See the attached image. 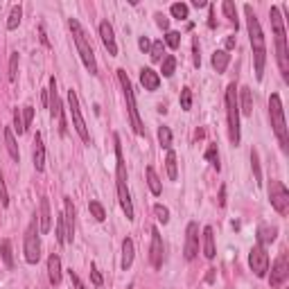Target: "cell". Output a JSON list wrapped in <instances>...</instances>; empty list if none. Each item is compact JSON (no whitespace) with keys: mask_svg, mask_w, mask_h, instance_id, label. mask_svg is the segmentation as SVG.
Listing matches in <instances>:
<instances>
[{"mask_svg":"<svg viewBox=\"0 0 289 289\" xmlns=\"http://www.w3.org/2000/svg\"><path fill=\"white\" fill-rule=\"evenodd\" d=\"M115 142V185H118V199L120 206H122L124 215H127L129 221H133V204H131V195H129V187H127V167H124V158H122V147H120V136L115 133L113 136Z\"/></svg>","mask_w":289,"mask_h":289,"instance_id":"cell-1","label":"cell"},{"mask_svg":"<svg viewBox=\"0 0 289 289\" xmlns=\"http://www.w3.org/2000/svg\"><path fill=\"white\" fill-rule=\"evenodd\" d=\"M271 27L273 36H276V59L280 66L282 77H289V59H287V32H285V21L280 16V9L271 7Z\"/></svg>","mask_w":289,"mask_h":289,"instance_id":"cell-2","label":"cell"},{"mask_svg":"<svg viewBox=\"0 0 289 289\" xmlns=\"http://www.w3.org/2000/svg\"><path fill=\"white\" fill-rule=\"evenodd\" d=\"M68 25H70L72 38H75V45H77V52H79V57H81V61H84L86 70H88L90 75H98V61H95V52H93L90 41L86 38L84 27L79 25V21H77V18H70Z\"/></svg>","mask_w":289,"mask_h":289,"instance_id":"cell-3","label":"cell"},{"mask_svg":"<svg viewBox=\"0 0 289 289\" xmlns=\"http://www.w3.org/2000/svg\"><path fill=\"white\" fill-rule=\"evenodd\" d=\"M269 115H271L273 133H276L282 152H287L289 133H287V122H285V111H282V100H280V95H278V93H271V98H269Z\"/></svg>","mask_w":289,"mask_h":289,"instance_id":"cell-4","label":"cell"},{"mask_svg":"<svg viewBox=\"0 0 289 289\" xmlns=\"http://www.w3.org/2000/svg\"><path fill=\"white\" fill-rule=\"evenodd\" d=\"M118 79H120V86H122V90H124V100H127V109H129V120H131V127H133V131H136L138 136H142L144 127H142L140 115H138V104H136V95H133V86H131V81H129V75L122 68L118 70Z\"/></svg>","mask_w":289,"mask_h":289,"instance_id":"cell-5","label":"cell"},{"mask_svg":"<svg viewBox=\"0 0 289 289\" xmlns=\"http://www.w3.org/2000/svg\"><path fill=\"white\" fill-rule=\"evenodd\" d=\"M235 90H237V86L228 84V88H226V115H228V138L237 147L239 144V107H237Z\"/></svg>","mask_w":289,"mask_h":289,"instance_id":"cell-6","label":"cell"},{"mask_svg":"<svg viewBox=\"0 0 289 289\" xmlns=\"http://www.w3.org/2000/svg\"><path fill=\"white\" fill-rule=\"evenodd\" d=\"M247 12V27H249V38H251V47H253V55H260V52H267V45H264V34H262V27H260V21L255 16L253 7L247 5L244 7Z\"/></svg>","mask_w":289,"mask_h":289,"instance_id":"cell-7","label":"cell"},{"mask_svg":"<svg viewBox=\"0 0 289 289\" xmlns=\"http://www.w3.org/2000/svg\"><path fill=\"white\" fill-rule=\"evenodd\" d=\"M68 109H70V115H72V124H75V131L79 133V138L84 140L86 144L90 142V133L86 129V122H84V115H81V109H79V98H77L75 90H68Z\"/></svg>","mask_w":289,"mask_h":289,"instance_id":"cell-8","label":"cell"},{"mask_svg":"<svg viewBox=\"0 0 289 289\" xmlns=\"http://www.w3.org/2000/svg\"><path fill=\"white\" fill-rule=\"evenodd\" d=\"M269 201H271V208L278 215L289 213V190L280 181H271V185H269Z\"/></svg>","mask_w":289,"mask_h":289,"instance_id":"cell-9","label":"cell"},{"mask_svg":"<svg viewBox=\"0 0 289 289\" xmlns=\"http://www.w3.org/2000/svg\"><path fill=\"white\" fill-rule=\"evenodd\" d=\"M47 100H50V115L52 120L59 122V133L66 136V120H64V109H61V100H59V90H57V79L50 77V88H47Z\"/></svg>","mask_w":289,"mask_h":289,"instance_id":"cell-10","label":"cell"},{"mask_svg":"<svg viewBox=\"0 0 289 289\" xmlns=\"http://www.w3.org/2000/svg\"><path fill=\"white\" fill-rule=\"evenodd\" d=\"M38 228H36V219H32V224L25 230V260L30 264H36L41 258V242H38Z\"/></svg>","mask_w":289,"mask_h":289,"instance_id":"cell-11","label":"cell"},{"mask_svg":"<svg viewBox=\"0 0 289 289\" xmlns=\"http://www.w3.org/2000/svg\"><path fill=\"white\" fill-rule=\"evenodd\" d=\"M249 267H251V271L255 273L258 278H264L269 271V255L264 251L262 244H255L251 249V253H249Z\"/></svg>","mask_w":289,"mask_h":289,"instance_id":"cell-12","label":"cell"},{"mask_svg":"<svg viewBox=\"0 0 289 289\" xmlns=\"http://www.w3.org/2000/svg\"><path fill=\"white\" fill-rule=\"evenodd\" d=\"M289 278V258H287V251H282L278 255V260L273 262L271 267V278H269V285L271 287H280Z\"/></svg>","mask_w":289,"mask_h":289,"instance_id":"cell-13","label":"cell"},{"mask_svg":"<svg viewBox=\"0 0 289 289\" xmlns=\"http://www.w3.org/2000/svg\"><path fill=\"white\" fill-rule=\"evenodd\" d=\"M197 253H199V226L190 221L185 230V260H195Z\"/></svg>","mask_w":289,"mask_h":289,"instance_id":"cell-14","label":"cell"},{"mask_svg":"<svg viewBox=\"0 0 289 289\" xmlns=\"http://www.w3.org/2000/svg\"><path fill=\"white\" fill-rule=\"evenodd\" d=\"M149 260H152L154 269L163 267V239H161V230L152 228V249H149Z\"/></svg>","mask_w":289,"mask_h":289,"instance_id":"cell-15","label":"cell"},{"mask_svg":"<svg viewBox=\"0 0 289 289\" xmlns=\"http://www.w3.org/2000/svg\"><path fill=\"white\" fill-rule=\"evenodd\" d=\"M64 226H66V242H72L75 239V206H72L70 197L64 199Z\"/></svg>","mask_w":289,"mask_h":289,"instance_id":"cell-16","label":"cell"},{"mask_svg":"<svg viewBox=\"0 0 289 289\" xmlns=\"http://www.w3.org/2000/svg\"><path fill=\"white\" fill-rule=\"evenodd\" d=\"M100 36H102V43L104 47L109 50L111 57L118 55V43H115V34H113V27H111V23H100Z\"/></svg>","mask_w":289,"mask_h":289,"instance_id":"cell-17","label":"cell"},{"mask_svg":"<svg viewBox=\"0 0 289 289\" xmlns=\"http://www.w3.org/2000/svg\"><path fill=\"white\" fill-rule=\"evenodd\" d=\"M52 224V213H50V201L43 197L38 204V233H47Z\"/></svg>","mask_w":289,"mask_h":289,"instance_id":"cell-18","label":"cell"},{"mask_svg":"<svg viewBox=\"0 0 289 289\" xmlns=\"http://www.w3.org/2000/svg\"><path fill=\"white\" fill-rule=\"evenodd\" d=\"M34 170L36 172H43L45 170V144H43V136L36 133L34 136Z\"/></svg>","mask_w":289,"mask_h":289,"instance_id":"cell-19","label":"cell"},{"mask_svg":"<svg viewBox=\"0 0 289 289\" xmlns=\"http://www.w3.org/2000/svg\"><path fill=\"white\" fill-rule=\"evenodd\" d=\"M140 84L144 86V90H158V86H161V75H158L156 70L152 68H142L140 70Z\"/></svg>","mask_w":289,"mask_h":289,"instance_id":"cell-20","label":"cell"},{"mask_svg":"<svg viewBox=\"0 0 289 289\" xmlns=\"http://www.w3.org/2000/svg\"><path fill=\"white\" fill-rule=\"evenodd\" d=\"M47 278H50V282L55 287L61 282V260L57 253H52L50 258H47Z\"/></svg>","mask_w":289,"mask_h":289,"instance_id":"cell-21","label":"cell"},{"mask_svg":"<svg viewBox=\"0 0 289 289\" xmlns=\"http://www.w3.org/2000/svg\"><path fill=\"white\" fill-rule=\"evenodd\" d=\"M215 230H213V226H206L204 228V255L208 260H213L215 258Z\"/></svg>","mask_w":289,"mask_h":289,"instance_id":"cell-22","label":"cell"},{"mask_svg":"<svg viewBox=\"0 0 289 289\" xmlns=\"http://www.w3.org/2000/svg\"><path fill=\"white\" fill-rule=\"evenodd\" d=\"M276 235H278V228L276 226H267V224H262L258 228V244H271V242H276Z\"/></svg>","mask_w":289,"mask_h":289,"instance_id":"cell-23","label":"cell"},{"mask_svg":"<svg viewBox=\"0 0 289 289\" xmlns=\"http://www.w3.org/2000/svg\"><path fill=\"white\" fill-rule=\"evenodd\" d=\"M239 104L237 107L242 109V113L244 115H253V93H251V88H249V86H244L242 90H239Z\"/></svg>","mask_w":289,"mask_h":289,"instance_id":"cell-24","label":"cell"},{"mask_svg":"<svg viewBox=\"0 0 289 289\" xmlns=\"http://www.w3.org/2000/svg\"><path fill=\"white\" fill-rule=\"evenodd\" d=\"M133 239L131 237H124V242H122V269L127 271L129 267L133 264Z\"/></svg>","mask_w":289,"mask_h":289,"instance_id":"cell-25","label":"cell"},{"mask_svg":"<svg viewBox=\"0 0 289 289\" xmlns=\"http://www.w3.org/2000/svg\"><path fill=\"white\" fill-rule=\"evenodd\" d=\"M5 147H7V152H9V156H12V161H21V154H18V144L16 140H14V131L12 129H5Z\"/></svg>","mask_w":289,"mask_h":289,"instance_id":"cell-26","label":"cell"},{"mask_svg":"<svg viewBox=\"0 0 289 289\" xmlns=\"http://www.w3.org/2000/svg\"><path fill=\"white\" fill-rule=\"evenodd\" d=\"M228 64H230V55L226 50H217L215 55H213V68L217 72H226Z\"/></svg>","mask_w":289,"mask_h":289,"instance_id":"cell-27","label":"cell"},{"mask_svg":"<svg viewBox=\"0 0 289 289\" xmlns=\"http://www.w3.org/2000/svg\"><path fill=\"white\" fill-rule=\"evenodd\" d=\"M144 176H147V185H149V190H152V195H161L163 192V185H161V179H158V174L154 172V167H147L144 170Z\"/></svg>","mask_w":289,"mask_h":289,"instance_id":"cell-28","label":"cell"},{"mask_svg":"<svg viewBox=\"0 0 289 289\" xmlns=\"http://www.w3.org/2000/svg\"><path fill=\"white\" fill-rule=\"evenodd\" d=\"M0 251H3V262L7 269H14V251H12V242L9 239H3L0 244Z\"/></svg>","mask_w":289,"mask_h":289,"instance_id":"cell-29","label":"cell"},{"mask_svg":"<svg viewBox=\"0 0 289 289\" xmlns=\"http://www.w3.org/2000/svg\"><path fill=\"white\" fill-rule=\"evenodd\" d=\"M21 18H23V9L21 5H14L12 12H9V21H7V30H16L21 25Z\"/></svg>","mask_w":289,"mask_h":289,"instance_id":"cell-30","label":"cell"},{"mask_svg":"<svg viewBox=\"0 0 289 289\" xmlns=\"http://www.w3.org/2000/svg\"><path fill=\"white\" fill-rule=\"evenodd\" d=\"M165 165H167V176H170L172 181H176V176H179V172H176V154L172 152V149H167Z\"/></svg>","mask_w":289,"mask_h":289,"instance_id":"cell-31","label":"cell"},{"mask_svg":"<svg viewBox=\"0 0 289 289\" xmlns=\"http://www.w3.org/2000/svg\"><path fill=\"white\" fill-rule=\"evenodd\" d=\"M163 55H165V43L154 41L152 47H149V57H152V61H163Z\"/></svg>","mask_w":289,"mask_h":289,"instance_id":"cell-32","label":"cell"},{"mask_svg":"<svg viewBox=\"0 0 289 289\" xmlns=\"http://www.w3.org/2000/svg\"><path fill=\"white\" fill-rule=\"evenodd\" d=\"M221 9H224L226 18H228V21L235 25V30H237V9H235V5L230 3V0H224V5H221Z\"/></svg>","mask_w":289,"mask_h":289,"instance_id":"cell-33","label":"cell"},{"mask_svg":"<svg viewBox=\"0 0 289 289\" xmlns=\"http://www.w3.org/2000/svg\"><path fill=\"white\" fill-rule=\"evenodd\" d=\"M187 12H190V9H187L185 3H174V5L170 7V14H172L174 18H179V21H185V18H187Z\"/></svg>","mask_w":289,"mask_h":289,"instance_id":"cell-34","label":"cell"},{"mask_svg":"<svg viewBox=\"0 0 289 289\" xmlns=\"http://www.w3.org/2000/svg\"><path fill=\"white\" fill-rule=\"evenodd\" d=\"M251 167H253V174H255V183L262 185V170H260V156L255 149H251Z\"/></svg>","mask_w":289,"mask_h":289,"instance_id":"cell-35","label":"cell"},{"mask_svg":"<svg viewBox=\"0 0 289 289\" xmlns=\"http://www.w3.org/2000/svg\"><path fill=\"white\" fill-rule=\"evenodd\" d=\"M88 210H90V215H93L98 221H104V219H107V210H104V206L100 204V201H90V204H88Z\"/></svg>","mask_w":289,"mask_h":289,"instance_id":"cell-36","label":"cell"},{"mask_svg":"<svg viewBox=\"0 0 289 289\" xmlns=\"http://www.w3.org/2000/svg\"><path fill=\"white\" fill-rule=\"evenodd\" d=\"M158 142H161L163 149L172 147V131H170V127H161V129H158Z\"/></svg>","mask_w":289,"mask_h":289,"instance_id":"cell-37","label":"cell"},{"mask_svg":"<svg viewBox=\"0 0 289 289\" xmlns=\"http://www.w3.org/2000/svg\"><path fill=\"white\" fill-rule=\"evenodd\" d=\"M174 68H176V59H174V57H165V59H163V77H172V75H174Z\"/></svg>","mask_w":289,"mask_h":289,"instance_id":"cell-38","label":"cell"},{"mask_svg":"<svg viewBox=\"0 0 289 289\" xmlns=\"http://www.w3.org/2000/svg\"><path fill=\"white\" fill-rule=\"evenodd\" d=\"M165 45H170L172 50H176V47L181 45V32H167L165 34Z\"/></svg>","mask_w":289,"mask_h":289,"instance_id":"cell-39","label":"cell"},{"mask_svg":"<svg viewBox=\"0 0 289 289\" xmlns=\"http://www.w3.org/2000/svg\"><path fill=\"white\" fill-rule=\"evenodd\" d=\"M154 215H156V219L163 221V224H167V221H170V210H167L163 204H156V206H154Z\"/></svg>","mask_w":289,"mask_h":289,"instance_id":"cell-40","label":"cell"},{"mask_svg":"<svg viewBox=\"0 0 289 289\" xmlns=\"http://www.w3.org/2000/svg\"><path fill=\"white\" fill-rule=\"evenodd\" d=\"M14 129L18 131V136H23V133L27 131V129H25V122H23V113H21V109L14 111Z\"/></svg>","mask_w":289,"mask_h":289,"instance_id":"cell-41","label":"cell"},{"mask_svg":"<svg viewBox=\"0 0 289 289\" xmlns=\"http://www.w3.org/2000/svg\"><path fill=\"white\" fill-rule=\"evenodd\" d=\"M206 158H208V161L213 163L215 170L219 172V154H217V144H210V147L206 149Z\"/></svg>","mask_w":289,"mask_h":289,"instance_id":"cell-42","label":"cell"},{"mask_svg":"<svg viewBox=\"0 0 289 289\" xmlns=\"http://www.w3.org/2000/svg\"><path fill=\"white\" fill-rule=\"evenodd\" d=\"M181 109L183 111L192 109V90L190 88H181Z\"/></svg>","mask_w":289,"mask_h":289,"instance_id":"cell-43","label":"cell"},{"mask_svg":"<svg viewBox=\"0 0 289 289\" xmlns=\"http://www.w3.org/2000/svg\"><path fill=\"white\" fill-rule=\"evenodd\" d=\"M57 242L66 244V226H64V215L57 217Z\"/></svg>","mask_w":289,"mask_h":289,"instance_id":"cell-44","label":"cell"},{"mask_svg":"<svg viewBox=\"0 0 289 289\" xmlns=\"http://www.w3.org/2000/svg\"><path fill=\"white\" fill-rule=\"evenodd\" d=\"M16 75H18V55L14 52L12 59H9V81H16Z\"/></svg>","mask_w":289,"mask_h":289,"instance_id":"cell-45","label":"cell"},{"mask_svg":"<svg viewBox=\"0 0 289 289\" xmlns=\"http://www.w3.org/2000/svg\"><path fill=\"white\" fill-rule=\"evenodd\" d=\"M21 113H23V122H25V129H27L32 124V120H34V107H32V104H27V107L21 109Z\"/></svg>","mask_w":289,"mask_h":289,"instance_id":"cell-46","label":"cell"},{"mask_svg":"<svg viewBox=\"0 0 289 289\" xmlns=\"http://www.w3.org/2000/svg\"><path fill=\"white\" fill-rule=\"evenodd\" d=\"M0 204L7 208L9 206V195H7V185H5V176H3V170H0Z\"/></svg>","mask_w":289,"mask_h":289,"instance_id":"cell-47","label":"cell"},{"mask_svg":"<svg viewBox=\"0 0 289 289\" xmlns=\"http://www.w3.org/2000/svg\"><path fill=\"white\" fill-rule=\"evenodd\" d=\"M90 280H93V285L95 287H102V273L98 271V267H95V264H90Z\"/></svg>","mask_w":289,"mask_h":289,"instance_id":"cell-48","label":"cell"},{"mask_svg":"<svg viewBox=\"0 0 289 289\" xmlns=\"http://www.w3.org/2000/svg\"><path fill=\"white\" fill-rule=\"evenodd\" d=\"M156 25L161 27V30L170 32V18H167L165 14H156Z\"/></svg>","mask_w":289,"mask_h":289,"instance_id":"cell-49","label":"cell"},{"mask_svg":"<svg viewBox=\"0 0 289 289\" xmlns=\"http://www.w3.org/2000/svg\"><path fill=\"white\" fill-rule=\"evenodd\" d=\"M192 59H195V66L199 68L201 66V55H199V41H197V38L192 41Z\"/></svg>","mask_w":289,"mask_h":289,"instance_id":"cell-50","label":"cell"},{"mask_svg":"<svg viewBox=\"0 0 289 289\" xmlns=\"http://www.w3.org/2000/svg\"><path fill=\"white\" fill-rule=\"evenodd\" d=\"M70 285H72V289H84V282H81L79 276H77V273H72V271H70Z\"/></svg>","mask_w":289,"mask_h":289,"instance_id":"cell-51","label":"cell"},{"mask_svg":"<svg viewBox=\"0 0 289 289\" xmlns=\"http://www.w3.org/2000/svg\"><path fill=\"white\" fill-rule=\"evenodd\" d=\"M138 45H140V50H142V52H147L149 47H152V43H149V38H147V36H140V41H138Z\"/></svg>","mask_w":289,"mask_h":289,"instance_id":"cell-52","label":"cell"},{"mask_svg":"<svg viewBox=\"0 0 289 289\" xmlns=\"http://www.w3.org/2000/svg\"><path fill=\"white\" fill-rule=\"evenodd\" d=\"M38 36H41V43H43V45H45V47H50V41H47V36H45V27H38Z\"/></svg>","mask_w":289,"mask_h":289,"instance_id":"cell-53","label":"cell"},{"mask_svg":"<svg viewBox=\"0 0 289 289\" xmlns=\"http://www.w3.org/2000/svg\"><path fill=\"white\" fill-rule=\"evenodd\" d=\"M208 27H217V21H215V7L210 5V16H208Z\"/></svg>","mask_w":289,"mask_h":289,"instance_id":"cell-54","label":"cell"},{"mask_svg":"<svg viewBox=\"0 0 289 289\" xmlns=\"http://www.w3.org/2000/svg\"><path fill=\"white\" fill-rule=\"evenodd\" d=\"M219 206H226V187L221 185V190H219Z\"/></svg>","mask_w":289,"mask_h":289,"instance_id":"cell-55","label":"cell"},{"mask_svg":"<svg viewBox=\"0 0 289 289\" xmlns=\"http://www.w3.org/2000/svg\"><path fill=\"white\" fill-rule=\"evenodd\" d=\"M235 47V36H228L226 38V50H233Z\"/></svg>","mask_w":289,"mask_h":289,"instance_id":"cell-56","label":"cell"},{"mask_svg":"<svg viewBox=\"0 0 289 289\" xmlns=\"http://www.w3.org/2000/svg\"><path fill=\"white\" fill-rule=\"evenodd\" d=\"M192 5L195 7H206V0H192Z\"/></svg>","mask_w":289,"mask_h":289,"instance_id":"cell-57","label":"cell"}]
</instances>
